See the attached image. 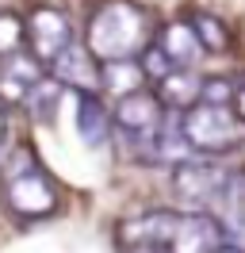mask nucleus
<instances>
[{
    "mask_svg": "<svg viewBox=\"0 0 245 253\" xmlns=\"http://www.w3.org/2000/svg\"><path fill=\"white\" fill-rule=\"evenodd\" d=\"M150 19L130 0H104L88 16V50L96 62H130L146 50Z\"/></svg>",
    "mask_w": 245,
    "mask_h": 253,
    "instance_id": "obj_1",
    "label": "nucleus"
},
{
    "mask_svg": "<svg viewBox=\"0 0 245 253\" xmlns=\"http://www.w3.org/2000/svg\"><path fill=\"white\" fill-rule=\"evenodd\" d=\"M0 192L4 204L19 219H46L58 211V188L31 150H15L0 169Z\"/></svg>",
    "mask_w": 245,
    "mask_h": 253,
    "instance_id": "obj_2",
    "label": "nucleus"
},
{
    "mask_svg": "<svg viewBox=\"0 0 245 253\" xmlns=\"http://www.w3.org/2000/svg\"><path fill=\"white\" fill-rule=\"evenodd\" d=\"M180 130L188 146L199 150V154H226L242 142V119L226 108V104H192V108L180 115Z\"/></svg>",
    "mask_w": 245,
    "mask_h": 253,
    "instance_id": "obj_3",
    "label": "nucleus"
},
{
    "mask_svg": "<svg viewBox=\"0 0 245 253\" xmlns=\"http://www.w3.org/2000/svg\"><path fill=\"white\" fill-rule=\"evenodd\" d=\"M230 188H234V176L214 161H180L172 173V192L196 211L230 204Z\"/></svg>",
    "mask_w": 245,
    "mask_h": 253,
    "instance_id": "obj_4",
    "label": "nucleus"
},
{
    "mask_svg": "<svg viewBox=\"0 0 245 253\" xmlns=\"http://www.w3.org/2000/svg\"><path fill=\"white\" fill-rule=\"evenodd\" d=\"M180 226L176 211H142L119 226V250L122 253H168L172 234Z\"/></svg>",
    "mask_w": 245,
    "mask_h": 253,
    "instance_id": "obj_5",
    "label": "nucleus"
},
{
    "mask_svg": "<svg viewBox=\"0 0 245 253\" xmlns=\"http://www.w3.org/2000/svg\"><path fill=\"white\" fill-rule=\"evenodd\" d=\"M115 123H119V130L134 146H146V142H153V138L161 134V126H165L168 119H165L161 96L138 88V92H130V96H119V104H115Z\"/></svg>",
    "mask_w": 245,
    "mask_h": 253,
    "instance_id": "obj_6",
    "label": "nucleus"
},
{
    "mask_svg": "<svg viewBox=\"0 0 245 253\" xmlns=\"http://www.w3.org/2000/svg\"><path fill=\"white\" fill-rule=\"evenodd\" d=\"M27 39H31V54L42 65H50L61 50L73 42V23H69V16H65L61 8L42 4V8H35L31 19H27Z\"/></svg>",
    "mask_w": 245,
    "mask_h": 253,
    "instance_id": "obj_7",
    "label": "nucleus"
},
{
    "mask_svg": "<svg viewBox=\"0 0 245 253\" xmlns=\"http://www.w3.org/2000/svg\"><path fill=\"white\" fill-rule=\"evenodd\" d=\"M218 246H226L222 222L203 215V211H196V215H180V226L172 234L168 253H214Z\"/></svg>",
    "mask_w": 245,
    "mask_h": 253,
    "instance_id": "obj_8",
    "label": "nucleus"
},
{
    "mask_svg": "<svg viewBox=\"0 0 245 253\" xmlns=\"http://www.w3.org/2000/svg\"><path fill=\"white\" fill-rule=\"evenodd\" d=\"M42 81V62L35 54H4L0 58V100L4 104H23L31 88Z\"/></svg>",
    "mask_w": 245,
    "mask_h": 253,
    "instance_id": "obj_9",
    "label": "nucleus"
},
{
    "mask_svg": "<svg viewBox=\"0 0 245 253\" xmlns=\"http://www.w3.org/2000/svg\"><path fill=\"white\" fill-rule=\"evenodd\" d=\"M50 69H54V81H58V84H69L77 92H92V88L100 84V65L92 58V50L81 46V42H69V46L50 62Z\"/></svg>",
    "mask_w": 245,
    "mask_h": 253,
    "instance_id": "obj_10",
    "label": "nucleus"
},
{
    "mask_svg": "<svg viewBox=\"0 0 245 253\" xmlns=\"http://www.w3.org/2000/svg\"><path fill=\"white\" fill-rule=\"evenodd\" d=\"M157 46H161V54L172 62V69H192V65L199 62V54H203L192 23H168V27H161Z\"/></svg>",
    "mask_w": 245,
    "mask_h": 253,
    "instance_id": "obj_11",
    "label": "nucleus"
},
{
    "mask_svg": "<svg viewBox=\"0 0 245 253\" xmlns=\"http://www.w3.org/2000/svg\"><path fill=\"white\" fill-rule=\"evenodd\" d=\"M77 134L84 146H104L111 134V115L96 92H77Z\"/></svg>",
    "mask_w": 245,
    "mask_h": 253,
    "instance_id": "obj_12",
    "label": "nucleus"
},
{
    "mask_svg": "<svg viewBox=\"0 0 245 253\" xmlns=\"http://www.w3.org/2000/svg\"><path fill=\"white\" fill-rule=\"evenodd\" d=\"M199 88H203V81L196 73H188V69H172L168 77L157 81V96H161V104H172V108H192L199 104Z\"/></svg>",
    "mask_w": 245,
    "mask_h": 253,
    "instance_id": "obj_13",
    "label": "nucleus"
},
{
    "mask_svg": "<svg viewBox=\"0 0 245 253\" xmlns=\"http://www.w3.org/2000/svg\"><path fill=\"white\" fill-rule=\"evenodd\" d=\"M138 81H142V69H138L134 62H104L100 84H107L111 92L130 96V92H138Z\"/></svg>",
    "mask_w": 245,
    "mask_h": 253,
    "instance_id": "obj_14",
    "label": "nucleus"
},
{
    "mask_svg": "<svg viewBox=\"0 0 245 253\" xmlns=\"http://www.w3.org/2000/svg\"><path fill=\"white\" fill-rule=\"evenodd\" d=\"M192 31H196V39H199V46L203 50H226L230 46V35H226V27H222V19H214V16H196L192 19Z\"/></svg>",
    "mask_w": 245,
    "mask_h": 253,
    "instance_id": "obj_15",
    "label": "nucleus"
},
{
    "mask_svg": "<svg viewBox=\"0 0 245 253\" xmlns=\"http://www.w3.org/2000/svg\"><path fill=\"white\" fill-rule=\"evenodd\" d=\"M54 100H58V81H39L35 88H31V96L23 100V108L35 115V119H50V111H54Z\"/></svg>",
    "mask_w": 245,
    "mask_h": 253,
    "instance_id": "obj_16",
    "label": "nucleus"
},
{
    "mask_svg": "<svg viewBox=\"0 0 245 253\" xmlns=\"http://www.w3.org/2000/svg\"><path fill=\"white\" fill-rule=\"evenodd\" d=\"M23 35H27V23H19L12 12H0V58L15 54L19 42H23Z\"/></svg>",
    "mask_w": 245,
    "mask_h": 253,
    "instance_id": "obj_17",
    "label": "nucleus"
},
{
    "mask_svg": "<svg viewBox=\"0 0 245 253\" xmlns=\"http://www.w3.org/2000/svg\"><path fill=\"white\" fill-rule=\"evenodd\" d=\"M199 100L203 104H226L230 108V100H234V84L230 81H203V88H199Z\"/></svg>",
    "mask_w": 245,
    "mask_h": 253,
    "instance_id": "obj_18",
    "label": "nucleus"
},
{
    "mask_svg": "<svg viewBox=\"0 0 245 253\" xmlns=\"http://www.w3.org/2000/svg\"><path fill=\"white\" fill-rule=\"evenodd\" d=\"M230 104H234V111H238V119L245 123V81L234 84V100H230Z\"/></svg>",
    "mask_w": 245,
    "mask_h": 253,
    "instance_id": "obj_19",
    "label": "nucleus"
},
{
    "mask_svg": "<svg viewBox=\"0 0 245 253\" xmlns=\"http://www.w3.org/2000/svg\"><path fill=\"white\" fill-rule=\"evenodd\" d=\"M4 134H8V119H4V108H0V142H4Z\"/></svg>",
    "mask_w": 245,
    "mask_h": 253,
    "instance_id": "obj_20",
    "label": "nucleus"
},
{
    "mask_svg": "<svg viewBox=\"0 0 245 253\" xmlns=\"http://www.w3.org/2000/svg\"><path fill=\"white\" fill-rule=\"evenodd\" d=\"M214 253H245V250H238V246H218Z\"/></svg>",
    "mask_w": 245,
    "mask_h": 253,
    "instance_id": "obj_21",
    "label": "nucleus"
}]
</instances>
